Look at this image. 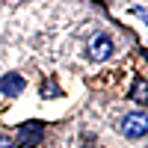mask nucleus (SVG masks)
I'll list each match as a JSON object with an SVG mask.
<instances>
[{"label": "nucleus", "instance_id": "obj_5", "mask_svg": "<svg viewBox=\"0 0 148 148\" xmlns=\"http://www.w3.org/2000/svg\"><path fill=\"white\" fill-rule=\"evenodd\" d=\"M0 148H15V139H12V136H3V133H0Z\"/></svg>", "mask_w": 148, "mask_h": 148}, {"label": "nucleus", "instance_id": "obj_4", "mask_svg": "<svg viewBox=\"0 0 148 148\" xmlns=\"http://www.w3.org/2000/svg\"><path fill=\"white\" fill-rule=\"evenodd\" d=\"M133 101H139V104L145 101V83H142V80H139L136 86H133Z\"/></svg>", "mask_w": 148, "mask_h": 148}, {"label": "nucleus", "instance_id": "obj_2", "mask_svg": "<svg viewBox=\"0 0 148 148\" xmlns=\"http://www.w3.org/2000/svg\"><path fill=\"white\" fill-rule=\"evenodd\" d=\"M110 53H113V42H110L107 36H95L89 42V56L92 59H107Z\"/></svg>", "mask_w": 148, "mask_h": 148}, {"label": "nucleus", "instance_id": "obj_3", "mask_svg": "<svg viewBox=\"0 0 148 148\" xmlns=\"http://www.w3.org/2000/svg\"><path fill=\"white\" fill-rule=\"evenodd\" d=\"M3 89L12 92V95H18V92L24 89V80L18 77V74H9V77H3Z\"/></svg>", "mask_w": 148, "mask_h": 148}, {"label": "nucleus", "instance_id": "obj_1", "mask_svg": "<svg viewBox=\"0 0 148 148\" xmlns=\"http://www.w3.org/2000/svg\"><path fill=\"white\" fill-rule=\"evenodd\" d=\"M145 127H148V121H145V113H130L127 119H125V136H142L145 133Z\"/></svg>", "mask_w": 148, "mask_h": 148}]
</instances>
